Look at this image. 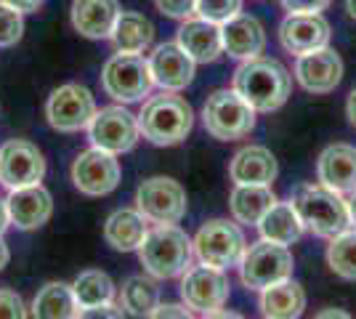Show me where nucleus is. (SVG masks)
<instances>
[{
    "label": "nucleus",
    "mask_w": 356,
    "mask_h": 319,
    "mask_svg": "<svg viewBox=\"0 0 356 319\" xmlns=\"http://www.w3.org/2000/svg\"><path fill=\"white\" fill-rule=\"evenodd\" d=\"M118 0H72V27L88 40L112 38L120 16Z\"/></svg>",
    "instance_id": "nucleus-23"
},
{
    "label": "nucleus",
    "mask_w": 356,
    "mask_h": 319,
    "mask_svg": "<svg viewBox=\"0 0 356 319\" xmlns=\"http://www.w3.org/2000/svg\"><path fill=\"white\" fill-rule=\"evenodd\" d=\"M290 199L296 205L303 227L312 229L316 237L332 240L351 227L346 199L322 183H300Z\"/></svg>",
    "instance_id": "nucleus-4"
},
{
    "label": "nucleus",
    "mask_w": 356,
    "mask_h": 319,
    "mask_svg": "<svg viewBox=\"0 0 356 319\" xmlns=\"http://www.w3.org/2000/svg\"><path fill=\"white\" fill-rule=\"evenodd\" d=\"M24 32V19L22 11H16L11 6L0 3V48H11L22 40Z\"/></svg>",
    "instance_id": "nucleus-34"
},
{
    "label": "nucleus",
    "mask_w": 356,
    "mask_h": 319,
    "mask_svg": "<svg viewBox=\"0 0 356 319\" xmlns=\"http://www.w3.org/2000/svg\"><path fill=\"white\" fill-rule=\"evenodd\" d=\"M234 91L255 109V112H274L290 99L293 77L277 59L255 56L242 61L234 72Z\"/></svg>",
    "instance_id": "nucleus-1"
},
{
    "label": "nucleus",
    "mask_w": 356,
    "mask_h": 319,
    "mask_svg": "<svg viewBox=\"0 0 356 319\" xmlns=\"http://www.w3.org/2000/svg\"><path fill=\"white\" fill-rule=\"evenodd\" d=\"M293 266H296V261H293V253L287 245L261 240L245 250V256L239 261V277H242L245 288L266 290L282 279H290Z\"/></svg>",
    "instance_id": "nucleus-8"
},
{
    "label": "nucleus",
    "mask_w": 356,
    "mask_h": 319,
    "mask_svg": "<svg viewBox=\"0 0 356 319\" xmlns=\"http://www.w3.org/2000/svg\"><path fill=\"white\" fill-rule=\"evenodd\" d=\"M303 221L298 215L293 199L287 202H274L266 211V215L258 221V231H261V240H268V243L277 245H293L300 240L303 234Z\"/></svg>",
    "instance_id": "nucleus-24"
},
{
    "label": "nucleus",
    "mask_w": 356,
    "mask_h": 319,
    "mask_svg": "<svg viewBox=\"0 0 356 319\" xmlns=\"http://www.w3.org/2000/svg\"><path fill=\"white\" fill-rule=\"evenodd\" d=\"M149 319H194L192 309L181 304H157V309L149 314Z\"/></svg>",
    "instance_id": "nucleus-39"
},
{
    "label": "nucleus",
    "mask_w": 356,
    "mask_h": 319,
    "mask_svg": "<svg viewBox=\"0 0 356 319\" xmlns=\"http://www.w3.org/2000/svg\"><path fill=\"white\" fill-rule=\"evenodd\" d=\"M205 131L218 141H237L250 136L255 128V109H252L234 88H218L208 96L202 106Z\"/></svg>",
    "instance_id": "nucleus-5"
},
{
    "label": "nucleus",
    "mask_w": 356,
    "mask_h": 319,
    "mask_svg": "<svg viewBox=\"0 0 356 319\" xmlns=\"http://www.w3.org/2000/svg\"><path fill=\"white\" fill-rule=\"evenodd\" d=\"M138 136H141L138 117L120 104L96 109V115H93V120L88 125L90 147L112 154L131 152L136 147V141H138Z\"/></svg>",
    "instance_id": "nucleus-11"
},
{
    "label": "nucleus",
    "mask_w": 356,
    "mask_h": 319,
    "mask_svg": "<svg viewBox=\"0 0 356 319\" xmlns=\"http://www.w3.org/2000/svg\"><path fill=\"white\" fill-rule=\"evenodd\" d=\"M327 263L341 279L356 282V229H346L338 237L330 240Z\"/></svg>",
    "instance_id": "nucleus-32"
},
{
    "label": "nucleus",
    "mask_w": 356,
    "mask_h": 319,
    "mask_svg": "<svg viewBox=\"0 0 356 319\" xmlns=\"http://www.w3.org/2000/svg\"><path fill=\"white\" fill-rule=\"evenodd\" d=\"M205 319H245L242 314H237V311H223V309H218V311H210V314H205Z\"/></svg>",
    "instance_id": "nucleus-43"
},
{
    "label": "nucleus",
    "mask_w": 356,
    "mask_h": 319,
    "mask_svg": "<svg viewBox=\"0 0 356 319\" xmlns=\"http://www.w3.org/2000/svg\"><path fill=\"white\" fill-rule=\"evenodd\" d=\"M8 221L22 231H32L40 229L43 224H48L51 213H54V199L45 192L43 186H24V189H14L8 199Z\"/></svg>",
    "instance_id": "nucleus-19"
},
{
    "label": "nucleus",
    "mask_w": 356,
    "mask_h": 319,
    "mask_svg": "<svg viewBox=\"0 0 356 319\" xmlns=\"http://www.w3.org/2000/svg\"><path fill=\"white\" fill-rule=\"evenodd\" d=\"M181 301L184 306H189L192 311H218L223 304L229 301V279L223 269H213L208 263L200 266H189L186 272L181 274Z\"/></svg>",
    "instance_id": "nucleus-13"
},
{
    "label": "nucleus",
    "mask_w": 356,
    "mask_h": 319,
    "mask_svg": "<svg viewBox=\"0 0 356 319\" xmlns=\"http://www.w3.org/2000/svg\"><path fill=\"white\" fill-rule=\"evenodd\" d=\"M346 11H348V16L356 22V0H346Z\"/></svg>",
    "instance_id": "nucleus-47"
},
{
    "label": "nucleus",
    "mask_w": 356,
    "mask_h": 319,
    "mask_svg": "<svg viewBox=\"0 0 356 319\" xmlns=\"http://www.w3.org/2000/svg\"><path fill=\"white\" fill-rule=\"evenodd\" d=\"M72 293L80 309L109 304V301H115V282L109 279V274L88 269V272L77 274V279L72 282Z\"/></svg>",
    "instance_id": "nucleus-31"
},
{
    "label": "nucleus",
    "mask_w": 356,
    "mask_h": 319,
    "mask_svg": "<svg viewBox=\"0 0 356 319\" xmlns=\"http://www.w3.org/2000/svg\"><path fill=\"white\" fill-rule=\"evenodd\" d=\"M194 243L176 224H157L147 231L138 245V259L149 277L173 279L192 266Z\"/></svg>",
    "instance_id": "nucleus-2"
},
{
    "label": "nucleus",
    "mask_w": 356,
    "mask_h": 319,
    "mask_svg": "<svg viewBox=\"0 0 356 319\" xmlns=\"http://www.w3.org/2000/svg\"><path fill=\"white\" fill-rule=\"evenodd\" d=\"M303 309H306V290L293 277L261 290V311L266 319H298Z\"/></svg>",
    "instance_id": "nucleus-26"
},
{
    "label": "nucleus",
    "mask_w": 356,
    "mask_h": 319,
    "mask_svg": "<svg viewBox=\"0 0 356 319\" xmlns=\"http://www.w3.org/2000/svg\"><path fill=\"white\" fill-rule=\"evenodd\" d=\"M152 69L141 54H115L102 69V88L120 104L144 101L152 93Z\"/></svg>",
    "instance_id": "nucleus-6"
},
{
    "label": "nucleus",
    "mask_w": 356,
    "mask_h": 319,
    "mask_svg": "<svg viewBox=\"0 0 356 319\" xmlns=\"http://www.w3.org/2000/svg\"><path fill=\"white\" fill-rule=\"evenodd\" d=\"M332 0H282L290 14H322Z\"/></svg>",
    "instance_id": "nucleus-38"
},
{
    "label": "nucleus",
    "mask_w": 356,
    "mask_h": 319,
    "mask_svg": "<svg viewBox=\"0 0 356 319\" xmlns=\"http://www.w3.org/2000/svg\"><path fill=\"white\" fill-rule=\"evenodd\" d=\"M11 221H8V208H6V199H0V237H3V231L8 227Z\"/></svg>",
    "instance_id": "nucleus-44"
},
{
    "label": "nucleus",
    "mask_w": 356,
    "mask_h": 319,
    "mask_svg": "<svg viewBox=\"0 0 356 319\" xmlns=\"http://www.w3.org/2000/svg\"><path fill=\"white\" fill-rule=\"evenodd\" d=\"M96 115V101L93 93L80 85V83H67L59 85L45 101V117L48 125L59 133H77L88 128Z\"/></svg>",
    "instance_id": "nucleus-9"
},
{
    "label": "nucleus",
    "mask_w": 356,
    "mask_h": 319,
    "mask_svg": "<svg viewBox=\"0 0 356 319\" xmlns=\"http://www.w3.org/2000/svg\"><path fill=\"white\" fill-rule=\"evenodd\" d=\"M277 202V195L271 192V186H245L234 183L232 195H229V211L237 224L245 227H258V221L266 215V211Z\"/></svg>",
    "instance_id": "nucleus-25"
},
{
    "label": "nucleus",
    "mask_w": 356,
    "mask_h": 319,
    "mask_svg": "<svg viewBox=\"0 0 356 319\" xmlns=\"http://www.w3.org/2000/svg\"><path fill=\"white\" fill-rule=\"evenodd\" d=\"M136 211L152 224H178L186 215V192L168 176H152L136 192Z\"/></svg>",
    "instance_id": "nucleus-10"
},
{
    "label": "nucleus",
    "mask_w": 356,
    "mask_h": 319,
    "mask_svg": "<svg viewBox=\"0 0 356 319\" xmlns=\"http://www.w3.org/2000/svg\"><path fill=\"white\" fill-rule=\"evenodd\" d=\"M346 115H348V122L356 128V88L348 93V101H346Z\"/></svg>",
    "instance_id": "nucleus-42"
},
{
    "label": "nucleus",
    "mask_w": 356,
    "mask_h": 319,
    "mask_svg": "<svg viewBox=\"0 0 356 319\" xmlns=\"http://www.w3.org/2000/svg\"><path fill=\"white\" fill-rule=\"evenodd\" d=\"M194 14L213 24H226L229 19L242 14V0H197Z\"/></svg>",
    "instance_id": "nucleus-33"
},
{
    "label": "nucleus",
    "mask_w": 356,
    "mask_h": 319,
    "mask_svg": "<svg viewBox=\"0 0 356 319\" xmlns=\"http://www.w3.org/2000/svg\"><path fill=\"white\" fill-rule=\"evenodd\" d=\"M0 319H27L24 298L16 290H0Z\"/></svg>",
    "instance_id": "nucleus-35"
},
{
    "label": "nucleus",
    "mask_w": 356,
    "mask_h": 319,
    "mask_svg": "<svg viewBox=\"0 0 356 319\" xmlns=\"http://www.w3.org/2000/svg\"><path fill=\"white\" fill-rule=\"evenodd\" d=\"M277 173H280L277 157L261 144H250V147L239 149L229 163L232 181L245 183V186H271Z\"/></svg>",
    "instance_id": "nucleus-22"
},
{
    "label": "nucleus",
    "mask_w": 356,
    "mask_h": 319,
    "mask_svg": "<svg viewBox=\"0 0 356 319\" xmlns=\"http://www.w3.org/2000/svg\"><path fill=\"white\" fill-rule=\"evenodd\" d=\"M120 176H122V170H120L118 154L96 149V147L80 152L72 163L74 189L86 197H104L109 192H115Z\"/></svg>",
    "instance_id": "nucleus-14"
},
{
    "label": "nucleus",
    "mask_w": 356,
    "mask_h": 319,
    "mask_svg": "<svg viewBox=\"0 0 356 319\" xmlns=\"http://www.w3.org/2000/svg\"><path fill=\"white\" fill-rule=\"evenodd\" d=\"M314 319H354V317L348 311H343V309H322Z\"/></svg>",
    "instance_id": "nucleus-41"
},
{
    "label": "nucleus",
    "mask_w": 356,
    "mask_h": 319,
    "mask_svg": "<svg viewBox=\"0 0 356 319\" xmlns=\"http://www.w3.org/2000/svg\"><path fill=\"white\" fill-rule=\"evenodd\" d=\"M160 304V288L154 282V277H144V274H136L128 277L122 282L120 290V306L134 314V317H149Z\"/></svg>",
    "instance_id": "nucleus-30"
},
{
    "label": "nucleus",
    "mask_w": 356,
    "mask_h": 319,
    "mask_svg": "<svg viewBox=\"0 0 356 319\" xmlns=\"http://www.w3.org/2000/svg\"><path fill=\"white\" fill-rule=\"evenodd\" d=\"M8 261H11V253H8V245L3 243V237H0V272L8 266Z\"/></svg>",
    "instance_id": "nucleus-45"
},
{
    "label": "nucleus",
    "mask_w": 356,
    "mask_h": 319,
    "mask_svg": "<svg viewBox=\"0 0 356 319\" xmlns=\"http://www.w3.org/2000/svg\"><path fill=\"white\" fill-rule=\"evenodd\" d=\"M74 319H125V309L118 306L115 301H109V304L77 309V317Z\"/></svg>",
    "instance_id": "nucleus-36"
},
{
    "label": "nucleus",
    "mask_w": 356,
    "mask_h": 319,
    "mask_svg": "<svg viewBox=\"0 0 356 319\" xmlns=\"http://www.w3.org/2000/svg\"><path fill=\"white\" fill-rule=\"evenodd\" d=\"M147 218L138 211H131V208H122V211H115L104 224V240L115 250H122V253H131V250H138L141 240L147 237Z\"/></svg>",
    "instance_id": "nucleus-27"
},
{
    "label": "nucleus",
    "mask_w": 356,
    "mask_h": 319,
    "mask_svg": "<svg viewBox=\"0 0 356 319\" xmlns=\"http://www.w3.org/2000/svg\"><path fill=\"white\" fill-rule=\"evenodd\" d=\"M194 243V256L200 263H208L213 269H232L239 266V261L248 250L245 234L234 221L226 218H213L208 224H202Z\"/></svg>",
    "instance_id": "nucleus-7"
},
{
    "label": "nucleus",
    "mask_w": 356,
    "mask_h": 319,
    "mask_svg": "<svg viewBox=\"0 0 356 319\" xmlns=\"http://www.w3.org/2000/svg\"><path fill=\"white\" fill-rule=\"evenodd\" d=\"M330 24L322 14H287L280 24V43L287 54H312L330 46Z\"/></svg>",
    "instance_id": "nucleus-15"
},
{
    "label": "nucleus",
    "mask_w": 356,
    "mask_h": 319,
    "mask_svg": "<svg viewBox=\"0 0 356 319\" xmlns=\"http://www.w3.org/2000/svg\"><path fill=\"white\" fill-rule=\"evenodd\" d=\"M194 64L197 61L178 46V43H163L149 54V69L154 85H160L163 91L176 93L184 91L194 80Z\"/></svg>",
    "instance_id": "nucleus-16"
},
{
    "label": "nucleus",
    "mask_w": 356,
    "mask_h": 319,
    "mask_svg": "<svg viewBox=\"0 0 356 319\" xmlns=\"http://www.w3.org/2000/svg\"><path fill=\"white\" fill-rule=\"evenodd\" d=\"M154 6H157V11L165 16H170V19H189L194 16V6H197V0H154Z\"/></svg>",
    "instance_id": "nucleus-37"
},
{
    "label": "nucleus",
    "mask_w": 356,
    "mask_h": 319,
    "mask_svg": "<svg viewBox=\"0 0 356 319\" xmlns=\"http://www.w3.org/2000/svg\"><path fill=\"white\" fill-rule=\"evenodd\" d=\"M298 83L309 93H330L338 88L343 77V61L335 48H319L296 59Z\"/></svg>",
    "instance_id": "nucleus-17"
},
{
    "label": "nucleus",
    "mask_w": 356,
    "mask_h": 319,
    "mask_svg": "<svg viewBox=\"0 0 356 319\" xmlns=\"http://www.w3.org/2000/svg\"><path fill=\"white\" fill-rule=\"evenodd\" d=\"M346 205H348V218H351V227L356 229V195L346 199Z\"/></svg>",
    "instance_id": "nucleus-46"
},
{
    "label": "nucleus",
    "mask_w": 356,
    "mask_h": 319,
    "mask_svg": "<svg viewBox=\"0 0 356 319\" xmlns=\"http://www.w3.org/2000/svg\"><path fill=\"white\" fill-rule=\"evenodd\" d=\"M141 136L157 144V147H173L181 144L192 133L194 112L181 96L163 91V96H152L144 109L136 115Z\"/></svg>",
    "instance_id": "nucleus-3"
},
{
    "label": "nucleus",
    "mask_w": 356,
    "mask_h": 319,
    "mask_svg": "<svg viewBox=\"0 0 356 319\" xmlns=\"http://www.w3.org/2000/svg\"><path fill=\"white\" fill-rule=\"evenodd\" d=\"M45 176L43 152L27 138H11L0 147V183L14 192L24 186H38Z\"/></svg>",
    "instance_id": "nucleus-12"
},
{
    "label": "nucleus",
    "mask_w": 356,
    "mask_h": 319,
    "mask_svg": "<svg viewBox=\"0 0 356 319\" xmlns=\"http://www.w3.org/2000/svg\"><path fill=\"white\" fill-rule=\"evenodd\" d=\"M72 285L67 282H45L32 301V319H74L77 317Z\"/></svg>",
    "instance_id": "nucleus-29"
},
{
    "label": "nucleus",
    "mask_w": 356,
    "mask_h": 319,
    "mask_svg": "<svg viewBox=\"0 0 356 319\" xmlns=\"http://www.w3.org/2000/svg\"><path fill=\"white\" fill-rule=\"evenodd\" d=\"M0 3L11 6V8L22 11V14H32V11H38L43 6V0H0Z\"/></svg>",
    "instance_id": "nucleus-40"
},
{
    "label": "nucleus",
    "mask_w": 356,
    "mask_h": 319,
    "mask_svg": "<svg viewBox=\"0 0 356 319\" xmlns=\"http://www.w3.org/2000/svg\"><path fill=\"white\" fill-rule=\"evenodd\" d=\"M176 43L184 48L197 64L216 61L223 54L221 24H213V22L200 19V16H189V19H184V24H181V30H178Z\"/></svg>",
    "instance_id": "nucleus-21"
},
{
    "label": "nucleus",
    "mask_w": 356,
    "mask_h": 319,
    "mask_svg": "<svg viewBox=\"0 0 356 319\" xmlns=\"http://www.w3.org/2000/svg\"><path fill=\"white\" fill-rule=\"evenodd\" d=\"M221 40H223V54L234 56V59H255L264 54L266 48V30L264 24L248 14H237L221 24Z\"/></svg>",
    "instance_id": "nucleus-20"
},
{
    "label": "nucleus",
    "mask_w": 356,
    "mask_h": 319,
    "mask_svg": "<svg viewBox=\"0 0 356 319\" xmlns=\"http://www.w3.org/2000/svg\"><path fill=\"white\" fill-rule=\"evenodd\" d=\"M112 40L120 54H144L154 40V24L138 11H120Z\"/></svg>",
    "instance_id": "nucleus-28"
},
{
    "label": "nucleus",
    "mask_w": 356,
    "mask_h": 319,
    "mask_svg": "<svg viewBox=\"0 0 356 319\" xmlns=\"http://www.w3.org/2000/svg\"><path fill=\"white\" fill-rule=\"evenodd\" d=\"M316 179L341 197L356 195V147L330 144L316 160Z\"/></svg>",
    "instance_id": "nucleus-18"
}]
</instances>
